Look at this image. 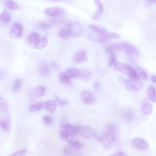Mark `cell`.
<instances>
[{"instance_id":"obj_27","label":"cell","mask_w":156,"mask_h":156,"mask_svg":"<svg viewBox=\"0 0 156 156\" xmlns=\"http://www.w3.org/2000/svg\"><path fill=\"white\" fill-rule=\"evenodd\" d=\"M0 19L3 22L7 24L10 22L12 19V16L7 10H5L1 14Z\"/></svg>"},{"instance_id":"obj_7","label":"cell","mask_w":156,"mask_h":156,"mask_svg":"<svg viewBox=\"0 0 156 156\" xmlns=\"http://www.w3.org/2000/svg\"><path fill=\"white\" fill-rule=\"evenodd\" d=\"M121 49L127 55L131 57L136 56L138 54V51L136 48L130 43L123 42L120 44Z\"/></svg>"},{"instance_id":"obj_13","label":"cell","mask_w":156,"mask_h":156,"mask_svg":"<svg viewBox=\"0 0 156 156\" xmlns=\"http://www.w3.org/2000/svg\"><path fill=\"white\" fill-rule=\"evenodd\" d=\"M88 37L90 41L97 43H107L110 41L93 32L89 33Z\"/></svg>"},{"instance_id":"obj_1","label":"cell","mask_w":156,"mask_h":156,"mask_svg":"<svg viewBox=\"0 0 156 156\" xmlns=\"http://www.w3.org/2000/svg\"><path fill=\"white\" fill-rule=\"evenodd\" d=\"M120 132L119 126L113 122L106 124L99 133L97 132L95 138L103 142L105 150L111 148L117 141Z\"/></svg>"},{"instance_id":"obj_38","label":"cell","mask_w":156,"mask_h":156,"mask_svg":"<svg viewBox=\"0 0 156 156\" xmlns=\"http://www.w3.org/2000/svg\"><path fill=\"white\" fill-rule=\"evenodd\" d=\"M43 122L46 125L51 124L53 121V118L51 116L49 115L44 116L42 118Z\"/></svg>"},{"instance_id":"obj_20","label":"cell","mask_w":156,"mask_h":156,"mask_svg":"<svg viewBox=\"0 0 156 156\" xmlns=\"http://www.w3.org/2000/svg\"><path fill=\"white\" fill-rule=\"evenodd\" d=\"M81 70L73 67L68 69L65 73L70 78L80 77Z\"/></svg>"},{"instance_id":"obj_11","label":"cell","mask_w":156,"mask_h":156,"mask_svg":"<svg viewBox=\"0 0 156 156\" xmlns=\"http://www.w3.org/2000/svg\"><path fill=\"white\" fill-rule=\"evenodd\" d=\"M81 98L83 102L87 105L93 104L96 101L95 97L90 92L86 91L82 92Z\"/></svg>"},{"instance_id":"obj_31","label":"cell","mask_w":156,"mask_h":156,"mask_svg":"<svg viewBox=\"0 0 156 156\" xmlns=\"http://www.w3.org/2000/svg\"><path fill=\"white\" fill-rule=\"evenodd\" d=\"M42 106L41 102H37L31 105L29 107V110L31 112H37L40 110Z\"/></svg>"},{"instance_id":"obj_21","label":"cell","mask_w":156,"mask_h":156,"mask_svg":"<svg viewBox=\"0 0 156 156\" xmlns=\"http://www.w3.org/2000/svg\"><path fill=\"white\" fill-rule=\"evenodd\" d=\"M135 70L139 79L144 81L148 80V74L144 69L141 67H138L135 69Z\"/></svg>"},{"instance_id":"obj_12","label":"cell","mask_w":156,"mask_h":156,"mask_svg":"<svg viewBox=\"0 0 156 156\" xmlns=\"http://www.w3.org/2000/svg\"><path fill=\"white\" fill-rule=\"evenodd\" d=\"M89 27L92 31L109 40L107 38V36L110 32L105 28L100 25L93 24L89 25Z\"/></svg>"},{"instance_id":"obj_42","label":"cell","mask_w":156,"mask_h":156,"mask_svg":"<svg viewBox=\"0 0 156 156\" xmlns=\"http://www.w3.org/2000/svg\"><path fill=\"white\" fill-rule=\"evenodd\" d=\"M27 150L26 149H23L16 151L11 155L12 156H21L24 155L26 153Z\"/></svg>"},{"instance_id":"obj_4","label":"cell","mask_w":156,"mask_h":156,"mask_svg":"<svg viewBox=\"0 0 156 156\" xmlns=\"http://www.w3.org/2000/svg\"><path fill=\"white\" fill-rule=\"evenodd\" d=\"M67 27L69 30L70 37H79L84 33V29L79 22L69 23L68 24Z\"/></svg>"},{"instance_id":"obj_29","label":"cell","mask_w":156,"mask_h":156,"mask_svg":"<svg viewBox=\"0 0 156 156\" xmlns=\"http://www.w3.org/2000/svg\"><path fill=\"white\" fill-rule=\"evenodd\" d=\"M68 143L72 147L79 149L83 146V144L79 141L74 139V138L71 139L68 141Z\"/></svg>"},{"instance_id":"obj_10","label":"cell","mask_w":156,"mask_h":156,"mask_svg":"<svg viewBox=\"0 0 156 156\" xmlns=\"http://www.w3.org/2000/svg\"><path fill=\"white\" fill-rule=\"evenodd\" d=\"M45 14L51 17H62L64 14L63 10L59 7H53L47 8L44 11Z\"/></svg>"},{"instance_id":"obj_46","label":"cell","mask_w":156,"mask_h":156,"mask_svg":"<svg viewBox=\"0 0 156 156\" xmlns=\"http://www.w3.org/2000/svg\"><path fill=\"white\" fill-rule=\"evenodd\" d=\"M150 80L152 82L156 84V76L154 75L152 76L151 77Z\"/></svg>"},{"instance_id":"obj_25","label":"cell","mask_w":156,"mask_h":156,"mask_svg":"<svg viewBox=\"0 0 156 156\" xmlns=\"http://www.w3.org/2000/svg\"><path fill=\"white\" fill-rule=\"evenodd\" d=\"M45 87L43 86H40L34 89L33 91V94L35 97L40 98L45 95Z\"/></svg>"},{"instance_id":"obj_35","label":"cell","mask_w":156,"mask_h":156,"mask_svg":"<svg viewBox=\"0 0 156 156\" xmlns=\"http://www.w3.org/2000/svg\"><path fill=\"white\" fill-rule=\"evenodd\" d=\"M22 84V80L19 79H16L13 84L12 90L15 92H18L21 89Z\"/></svg>"},{"instance_id":"obj_5","label":"cell","mask_w":156,"mask_h":156,"mask_svg":"<svg viewBox=\"0 0 156 156\" xmlns=\"http://www.w3.org/2000/svg\"><path fill=\"white\" fill-rule=\"evenodd\" d=\"M126 89L128 91L133 92H138L142 89L143 85L139 79L127 80L125 83Z\"/></svg>"},{"instance_id":"obj_44","label":"cell","mask_w":156,"mask_h":156,"mask_svg":"<svg viewBox=\"0 0 156 156\" xmlns=\"http://www.w3.org/2000/svg\"><path fill=\"white\" fill-rule=\"evenodd\" d=\"M51 65L52 68L55 70H57L59 69V64L56 61L52 62Z\"/></svg>"},{"instance_id":"obj_6","label":"cell","mask_w":156,"mask_h":156,"mask_svg":"<svg viewBox=\"0 0 156 156\" xmlns=\"http://www.w3.org/2000/svg\"><path fill=\"white\" fill-rule=\"evenodd\" d=\"M97 132L88 126L77 127V134L86 138L95 137Z\"/></svg>"},{"instance_id":"obj_33","label":"cell","mask_w":156,"mask_h":156,"mask_svg":"<svg viewBox=\"0 0 156 156\" xmlns=\"http://www.w3.org/2000/svg\"><path fill=\"white\" fill-rule=\"evenodd\" d=\"M92 75L91 72L89 70L81 71L80 77L85 81H87L90 79Z\"/></svg>"},{"instance_id":"obj_24","label":"cell","mask_w":156,"mask_h":156,"mask_svg":"<svg viewBox=\"0 0 156 156\" xmlns=\"http://www.w3.org/2000/svg\"><path fill=\"white\" fill-rule=\"evenodd\" d=\"M40 39L39 35L37 33L33 32L30 34L27 38L28 42L31 44L36 45Z\"/></svg>"},{"instance_id":"obj_40","label":"cell","mask_w":156,"mask_h":156,"mask_svg":"<svg viewBox=\"0 0 156 156\" xmlns=\"http://www.w3.org/2000/svg\"><path fill=\"white\" fill-rule=\"evenodd\" d=\"M110 55V58L108 65L109 67H110L114 65L116 63L117 61L116 54H112Z\"/></svg>"},{"instance_id":"obj_45","label":"cell","mask_w":156,"mask_h":156,"mask_svg":"<svg viewBox=\"0 0 156 156\" xmlns=\"http://www.w3.org/2000/svg\"><path fill=\"white\" fill-rule=\"evenodd\" d=\"M113 155L114 156H127V155L125 153L122 151H119L117 152Z\"/></svg>"},{"instance_id":"obj_16","label":"cell","mask_w":156,"mask_h":156,"mask_svg":"<svg viewBox=\"0 0 156 156\" xmlns=\"http://www.w3.org/2000/svg\"><path fill=\"white\" fill-rule=\"evenodd\" d=\"M88 56L87 52L82 50L77 51L74 54L73 59L76 63H80L86 60Z\"/></svg>"},{"instance_id":"obj_30","label":"cell","mask_w":156,"mask_h":156,"mask_svg":"<svg viewBox=\"0 0 156 156\" xmlns=\"http://www.w3.org/2000/svg\"><path fill=\"white\" fill-rule=\"evenodd\" d=\"M5 5L10 10H15L19 9L18 5L12 0H6Z\"/></svg>"},{"instance_id":"obj_18","label":"cell","mask_w":156,"mask_h":156,"mask_svg":"<svg viewBox=\"0 0 156 156\" xmlns=\"http://www.w3.org/2000/svg\"><path fill=\"white\" fill-rule=\"evenodd\" d=\"M123 115L124 119L128 124L131 123L134 119V114L131 110H126L124 112Z\"/></svg>"},{"instance_id":"obj_32","label":"cell","mask_w":156,"mask_h":156,"mask_svg":"<svg viewBox=\"0 0 156 156\" xmlns=\"http://www.w3.org/2000/svg\"><path fill=\"white\" fill-rule=\"evenodd\" d=\"M0 124L2 128L5 131L8 132L10 130L11 127V122L9 119L4 120H1Z\"/></svg>"},{"instance_id":"obj_22","label":"cell","mask_w":156,"mask_h":156,"mask_svg":"<svg viewBox=\"0 0 156 156\" xmlns=\"http://www.w3.org/2000/svg\"><path fill=\"white\" fill-rule=\"evenodd\" d=\"M120 44H112L108 46L106 48L107 52L110 54H116L121 49Z\"/></svg>"},{"instance_id":"obj_15","label":"cell","mask_w":156,"mask_h":156,"mask_svg":"<svg viewBox=\"0 0 156 156\" xmlns=\"http://www.w3.org/2000/svg\"><path fill=\"white\" fill-rule=\"evenodd\" d=\"M38 69L39 74L42 77H46L49 74V67L48 64L46 62H43L41 63L39 65Z\"/></svg>"},{"instance_id":"obj_8","label":"cell","mask_w":156,"mask_h":156,"mask_svg":"<svg viewBox=\"0 0 156 156\" xmlns=\"http://www.w3.org/2000/svg\"><path fill=\"white\" fill-rule=\"evenodd\" d=\"M23 32L22 26L18 22L15 23L10 31V35L12 38L16 39L21 37Z\"/></svg>"},{"instance_id":"obj_39","label":"cell","mask_w":156,"mask_h":156,"mask_svg":"<svg viewBox=\"0 0 156 156\" xmlns=\"http://www.w3.org/2000/svg\"><path fill=\"white\" fill-rule=\"evenodd\" d=\"M39 27L44 31H46L49 29L51 25L48 23L42 22L40 23L39 24Z\"/></svg>"},{"instance_id":"obj_34","label":"cell","mask_w":156,"mask_h":156,"mask_svg":"<svg viewBox=\"0 0 156 156\" xmlns=\"http://www.w3.org/2000/svg\"><path fill=\"white\" fill-rule=\"evenodd\" d=\"M59 36L60 38L64 39H67L70 37V32L68 28H64L59 31Z\"/></svg>"},{"instance_id":"obj_26","label":"cell","mask_w":156,"mask_h":156,"mask_svg":"<svg viewBox=\"0 0 156 156\" xmlns=\"http://www.w3.org/2000/svg\"><path fill=\"white\" fill-rule=\"evenodd\" d=\"M148 98L153 102H156V90L152 86H149L147 90Z\"/></svg>"},{"instance_id":"obj_41","label":"cell","mask_w":156,"mask_h":156,"mask_svg":"<svg viewBox=\"0 0 156 156\" xmlns=\"http://www.w3.org/2000/svg\"><path fill=\"white\" fill-rule=\"evenodd\" d=\"M55 100L58 105L61 107H63L67 105L68 103L67 100H62L56 97Z\"/></svg>"},{"instance_id":"obj_28","label":"cell","mask_w":156,"mask_h":156,"mask_svg":"<svg viewBox=\"0 0 156 156\" xmlns=\"http://www.w3.org/2000/svg\"><path fill=\"white\" fill-rule=\"evenodd\" d=\"M48 40L46 37L40 39L35 45L34 48L37 49H42L45 48L47 45Z\"/></svg>"},{"instance_id":"obj_37","label":"cell","mask_w":156,"mask_h":156,"mask_svg":"<svg viewBox=\"0 0 156 156\" xmlns=\"http://www.w3.org/2000/svg\"><path fill=\"white\" fill-rule=\"evenodd\" d=\"M0 108L3 111H6L8 109V105L6 100L3 97L0 98Z\"/></svg>"},{"instance_id":"obj_9","label":"cell","mask_w":156,"mask_h":156,"mask_svg":"<svg viewBox=\"0 0 156 156\" xmlns=\"http://www.w3.org/2000/svg\"><path fill=\"white\" fill-rule=\"evenodd\" d=\"M132 144L135 148L141 151H146L148 148L147 142L142 139L137 138L133 139L132 141Z\"/></svg>"},{"instance_id":"obj_17","label":"cell","mask_w":156,"mask_h":156,"mask_svg":"<svg viewBox=\"0 0 156 156\" xmlns=\"http://www.w3.org/2000/svg\"><path fill=\"white\" fill-rule=\"evenodd\" d=\"M141 110L142 113L145 115H149L151 113L152 111V106L148 99H145L143 101Z\"/></svg>"},{"instance_id":"obj_19","label":"cell","mask_w":156,"mask_h":156,"mask_svg":"<svg viewBox=\"0 0 156 156\" xmlns=\"http://www.w3.org/2000/svg\"><path fill=\"white\" fill-rule=\"evenodd\" d=\"M44 107L46 110L52 113H54L56 111L57 108L55 102L52 100L45 102Z\"/></svg>"},{"instance_id":"obj_23","label":"cell","mask_w":156,"mask_h":156,"mask_svg":"<svg viewBox=\"0 0 156 156\" xmlns=\"http://www.w3.org/2000/svg\"><path fill=\"white\" fill-rule=\"evenodd\" d=\"M58 79L60 83L66 85L70 86L72 84L70 78L68 77L65 73H59L58 75Z\"/></svg>"},{"instance_id":"obj_3","label":"cell","mask_w":156,"mask_h":156,"mask_svg":"<svg viewBox=\"0 0 156 156\" xmlns=\"http://www.w3.org/2000/svg\"><path fill=\"white\" fill-rule=\"evenodd\" d=\"M77 134V127L72 126L67 124H64L60 133V137L68 141L74 138Z\"/></svg>"},{"instance_id":"obj_2","label":"cell","mask_w":156,"mask_h":156,"mask_svg":"<svg viewBox=\"0 0 156 156\" xmlns=\"http://www.w3.org/2000/svg\"><path fill=\"white\" fill-rule=\"evenodd\" d=\"M114 68L115 70L127 75L130 79H139L135 69L129 65L122 63H116L114 65Z\"/></svg>"},{"instance_id":"obj_14","label":"cell","mask_w":156,"mask_h":156,"mask_svg":"<svg viewBox=\"0 0 156 156\" xmlns=\"http://www.w3.org/2000/svg\"><path fill=\"white\" fill-rule=\"evenodd\" d=\"M94 1L97 9L92 19L94 20H97L102 17L104 12V8L103 5L100 0H94Z\"/></svg>"},{"instance_id":"obj_48","label":"cell","mask_w":156,"mask_h":156,"mask_svg":"<svg viewBox=\"0 0 156 156\" xmlns=\"http://www.w3.org/2000/svg\"><path fill=\"white\" fill-rule=\"evenodd\" d=\"M51 1H63V0H51Z\"/></svg>"},{"instance_id":"obj_43","label":"cell","mask_w":156,"mask_h":156,"mask_svg":"<svg viewBox=\"0 0 156 156\" xmlns=\"http://www.w3.org/2000/svg\"><path fill=\"white\" fill-rule=\"evenodd\" d=\"M101 87V84L98 81H96L94 83L93 87L95 90H99L100 89Z\"/></svg>"},{"instance_id":"obj_47","label":"cell","mask_w":156,"mask_h":156,"mask_svg":"<svg viewBox=\"0 0 156 156\" xmlns=\"http://www.w3.org/2000/svg\"><path fill=\"white\" fill-rule=\"evenodd\" d=\"M149 1L152 3L156 2V0H148Z\"/></svg>"},{"instance_id":"obj_36","label":"cell","mask_w":156,"mask_h":156,"mask_svg":"<svg viewBox=\"0 0 156 156\" xmlns=\"http://www.w3.org/2000/svg\"><path fill=\"white\" fill-rule=\"evenodd\" d=\"M65 148L63 151L64 153L66 155H75V154H76V151L77 149H75L71 146Z\"/></svg>"}]
</instances>
